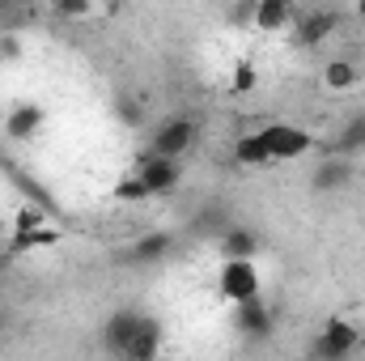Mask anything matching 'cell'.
<instances>
[{"label": "cell", "instance_id": "6da1fadb", "mask_svg": "<svg viewBox=\"0 0 365 361\" xmlns=\"http://www.w3.org/2000/svg\"><path fill=\"white\" fill-rule=\"evenodd\" d=\"M259 141H264V149H268L272 162H293V158H306L314 149V136L302 132L297 123H264Z\"/></svg>", "mask_w": 365, "mask_h": 361}, {"label": "cell", "instance_id": "7a4b0ae2", "mask_svg": "<svg viewBox=\"0 0 365 361\" xmlns=\"http://www.w3.org/2000/svg\"><path fill=\"white\" fill-rule=\"evenodd\" d=\"M217 289H221V298H225L230 306L255 298V293H259V268H255V260H221V268H217Z\"/></svg>", "mask_w": 365, "mask_h": 361}, {"label": "cell", "instance_id": "3957f363", "mask_svg": "<svg viewBox=\"0 0 365 361\" xmlns=\"http://www.w3.org/2000/svg\"><path fill=\"white\" fill-rule=\"evenodd\" d=\"M361 345V327L353 323V319H327L323 327H319V336H314V357H323V361H340V357H349L353 349Z\"/></svg>", "mask_w": 365, "mask_h": 361}, {"label": "cell", "instance_id": "277c9868", "mask_svg": "<svg viewBox=\"0 0 365 361\" xmlns=\"http://www.w3.org/2000/svg\"><path fill=\"white\" fill-rule=\"evenodd\" d=\"M191 145H195V119L191 115H166L162 123H153V136H149V149L153 153L182 158Z\"/></svg>", "mask_w": 365, "mask_h": 361}, {"label": "cell", "instance_id": "5b68a950", "mask_svg": "<svg viewBox=\"0 0 365 361\" xmlns=\"http://www.w3.org/2000/svg\"><path fill=\"white\" fill-rule=\"evenodd\" d=\"M136 175H140V183H145L149 195H170V191L182 183V166H179V158H162V153L149 149V153L140 158Z\"/></svg>", "mask_w": 365, "mask_h": 361}, {"label": "cell", "instance_id": "8992f818", "mask_svg": "<svg viewBox=\"0 0 365 361\" xmlns=\"http://www.w3.org/2000/svg\"><path fill=\"white\" fill-rule=\"evenodd\" d=\"M336 13L331 9H306V13H297L293 17V43L297 47H319V43H327L331 39V30H336Z\"/></svg>", "mask_w": 365, "mask_h": 361}, {"label": "cell", "instance_id": "52a82bcc", "mask_svg": "<svg viewBox=\"0 0 365 361\" xmlns=\"http://www.w3.org/2000/svg\"><path fill=\"white\" fill-rule=\"evenodd\" d=\"M140 310H115L106 323H102V349L106 353H128V345H132V336H136V327H140Z\"/></svg>", "mask_w": 365, "mask_h": 361}, {"label": "cell", "instance_id": "ba28073f", "mask_svg": "<svg viewBox=\"0 0 365 361\" xmlns=\"http://www.w3.org/2000/svg\"><path fill=\"white\" fill-rule=\"evenodd\" d=\"M238 315H234V323H238V332L242 336H251V340H264V336H272V310H268V302L255 293V298H247V302H238L234 306Z\"/></svg>", "mask_w": 365, "mask_h": 361}, {"label": "cell", "instance_id": "9c48e42d", "mask_svg": "<svg viewBox=\"0 0 365 361\" xmlns=\"http://www.w3.org/2000/svg\"><path fill=\"white\" fill-rule=\"evenodd\" d=\"M349 183H353V162H349V153L319 158V166H314V175H310V187L323 191V195H331V191H340V187H349Z\"/></svg>", "mask_w": 365, "mask_h": 361}, {"label": "cell", "instance_id": "30bf717a", "mask_svg": "<svg viewBox=\"0 0 365 361\" xmlns=\"http://www.w3.org/2000/svg\"><path fill=\"white\" fill-rule=\"evenodd\" d=\"M217 251H221V260H255L259 255V234L251 225H225L217 234Z\"/></svg>", "mask_w": 365, "mask_h": 361}, {"label": "cell", "instance_id": "8fae6325", "mask_svg": "<svg viewBox=\"0 0 365 361\" xmlns=\"http://www.w3.org/2000/svg\"><path fill=\"white\" fill-rule=\"evenodd\" d=\"M297 17V4L293 0H255V30L259 34H284Z\"/></svg>", "mask_w": 365, "mask_h": 361}, {"label": "cell", "instance_id": "7c38bea8", "mask_svg": "<svg viewBox=\"0 0 365 361\" xmlns=\"http://www.w3.org/2000/svg\"><path fill=\"white\" fill-rule=\"evenodd\" d=\"M43 123H47V115H43L38 102H13L9 115H4V132H9L13 141H30Z\"/></svg>", "mask_w": 365, "mask_h": 361}, {"label": "cell", "instance_id": "4fadbf2b", "mask_svg": "<svg viewBox=\"0 0 365 361\" xmlns=\"http://www.w3.org/2000/svg\"><path fill=\"white\" fill-rule=\"evenodd\" d=\"M158 353H162V323H158V319H140V327H136V336H132V345H128L123 357L153 361Z\"/></svg>", "mask_w": 365, "mask_h": 361}, {"label": "cell", "instance_id": "5bb4252c", "mask_svg": "<svg viewBox=\"0 0 365 361\" xmlns=\"http://www.w3.org/2000/svg\"><path fill=\"white\" fill-rule=\"evenodd\" d=\"M357 81H361V73H357V64H353V60H344V56H331V60L323 64V90L349 93Z\"/></svg>", "mask_w": 365, "mask_h": 361}, {"label": "cell", "instance_id": "9a60e30c", "mask_svg": "<svg viewBox=\"0 0 365 361\" xmlns=\"http://www.w3.org/2000/svg\"><path fill=\"white\" fill-rule=\"evenodd\" d=\"M170 251H175V234L153 230V234H145V238L132 247V260H136V264H162Z\"/></svg>", "mask_w": 365, "mask_h": 361}, {"label": "cell", "instance_id": "2e32d148", "mask_svg": "<svg viewBox=\"0 0 365 361\" xmlns=\"http://www.w3.org/2000/svg\"><path fill=\"white\" fill-rule=\"evenodd\" d=\"M234 158H238L242 166H272V158H268V149H264L259 132H247V136H238V141H234Z\"/></svg>", "mask_w": 365, "mask_h": 361}, {"label": "cell", "instance_id": "e0dca14e", "mask_svg": "<svg viewBox=\"0 0 365 361\" xmlns=\"http://www.w3.org/2000/svg\"><path fill=\"white\" fill-rule=\"evenodd\" d=\"M357 149H365V115H357V119H349L344 128H340V141H336V153H357Z\"/></svg>", "mask_w": 365, "mask_h": 361}, {"label": "cell", "instance_id": "ac0fdd59", "mask_svg": "<svg viewBox=\"0 0 365 361\" xmlns=\"http://www.w3.org/2000/svg\"><path fill=\"white\" fill-rule=\"evenodd\" d=\"M51 243H56V230L51 225H30V230H17L13 251H34V247H51Z\"/></svg>", "mask_w": 365, "mask_h": 361}, {"label": "cell", "instance_id": "d6986e66", "mask_svg": "<svg viewBox=\"0 0 365 361\" xmlns=\"http://www.w3.org/2000/svg\"><path fill=\"white\" fill-rule=\"evenodd\" d=\"M115 200H123V204L149 200V191H145V183H140V175H128V179H119V183H115Z\"/></svg>", "mask_w": 365, "mask_h": 361}, {"label": "cell", "instance_id": "ffe728a7", "mask_svg": "<svg viewBox=\"0 0 365 361\" xmlns=\"http://www.w3.org/2000/svg\"><path fill=\"white\" fill-rule=\"evenodd\" d=\"M51 9H56V17H64V21H81V17H90V0H51Z\"/></svg>", "mask_w": 365, "mask_h": 361}, {"label": "cell", "instance_id": "44dd1931", "mask_svg": "<svg viewBox=\"0 0 365 361\" xmlns=\"http://www.w3.org/2000/svg\"><path fill=\"white\" fill-rule=\"evenodd\" d=\"M255 86H259V73H255L251 60H242V64L234 68V93H251Z\"/></svg>", "mask_w": 365, "mask_h": 361}, {"label": "cell", "instance_id": "7402d4cb", "mask_svg": "<svg viewBox=\"0 0 365 361\" xmlns=\"http://www.w3.org/2000/svg\"><path fill=\"white\" fill-rule=\"evenodd\" d=\"M225 17H230V26H238V30H247V26L255 21V0H234Z\"/></svg>", "mask_w": 365, "mask_h": 361}, {"label": "cell", "instance_id": "603a6c76", "mask_svg": "<svg viewBox=\"0 0 365 361\" xmlns=\"http://www.w3.org/2000/svg\"><path fill=\"white\" fill-rule=\"evenodd\" d=\"M17 60H21V39L9 26V30H0V64H17Z\"/></svg>", "mask_w": 365, "mask_h": 361}, {"label": "cell", "instance_id": "cb8c5ba5", "mask_svg": "<svg viewBox=\"0 0 365 361\" xmlns=\"http://www.w3.org/2000/svg\"><path fill=\"white\" fill-rule=\"evenodd\" d=\"M115 111H119V119H123L128 128H140V123H145V111H140V102H132V98H119Z\"/></svg>", "mask_w": 365, "mask_h": 361}, {"label": "cell", "instance_id": "d4e9b609", "mask_svg": "<svg viewBox=\"0 0 365 361\" xmlns=\"http://www.w3.org/2000/svg\"><path fill=\"white\" fill-rule=\"evenodd\" d=\"M26 13V0H0V30H9Z\"/></svg>", "mask_w": 365, "mask_h": 361}, {"label": "cell", "instance_id": "484cf974", "mask_svg": "<svg viewBox=\"0 0 365 361\" xmlns=\"http://www.w3.org/2000/svg\"><path fill=\"white\" fill-rule=\"evenodd\" d=\"M353 9H357V17H361V21H365V0H357V4H353Z\"/></svg>", "mask_w": 365, "mask_h": 361}]
</instances>
